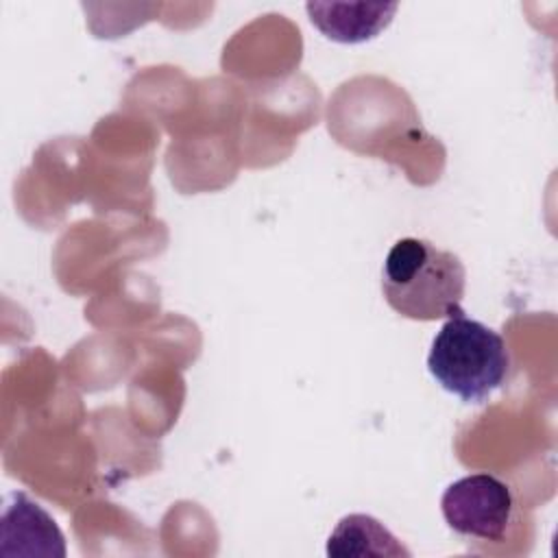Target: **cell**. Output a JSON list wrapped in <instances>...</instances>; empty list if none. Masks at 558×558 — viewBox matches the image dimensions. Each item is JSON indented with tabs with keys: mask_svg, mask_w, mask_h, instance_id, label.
<instances>
[{
	"mask_svg": "<svg viewBox=\"0 0 558 558\" xmlns=\"http://www.w3.org/2000/svg\"><path fill=\"white\" fill-rule=\"evenodd\" d=\"M466 270L462 259L421 238L392 244L381 268L388 305L412 320H438L462 314Z\"/></svg>",
	"mask_w": 558,
	"mask_h": 558,
	"instance_id": "cell-1",
	"label": "cell"
},
{
	"mask_svg": "<svg viewBox=\"0 0 558 558\" xmlns=\"http://www.w3.org/2000/svg\"><path fill=\"white\" fill-rule=\"evenodd\" d=\"M440 510L456 534L477 541H501L512 523L514 499L510 486L499 477L473 473L445 488Z\"/></svg>",
	"mask_w": 558,
	"mask_h": 558,
	"instance_id": "cell-3",
	"label": "cell"
},
{
	"mask_svg": "<svg viewBox=\"0 0 558 558\" xmlns=\"http://www.w3.org/2000/svg\"><path fill=\"white\" fill-rule=\"evenodd\" d=\"M2 541H22L17 554L65 556L63 534L54 519L24 493L11 495L4 508Z\"/></svg>",
	"mask_w": 558,
	"mask_h": 558,
	"instance_id": "cell-5",
	"label": "cell"
},
{
	"mask_svg": "<svg viewBox=\"0 0 558 558\" xmlns=\"http://www.w3.org/2000/svg\"><path fill=\"white\" fill-rule=\"evenodd\" d=\"M327 556L333 558H364V556H403L410 551L399 538L375 517L347 514L338 521L327 538Z\"/></svg>",
	"mask_w": 558,
	"mask_h": 558,
	"instance_id": "cell-6",
	"label": "cell"
},
{
	"mask_svg": "<svg viewBox=\"0 0 558 558\" xmlns=\"http://www.w3.org/2000/svg\"><path fill=\"white\" fill-rule=\"evenodd\" d=\"M427 368L447 392L469 403H482L504 386L510 355L495 329L462 312L451 316L432 340Z\"/></svg>",
	"mask_w": 558,
	"mask_h": 558,
	"instance_id": "cell-2",
	"label": "cell"
},
{
	"mask_svg": "<svg viewBox=\"0 0 558 558\" xmlns=\"http://www.w3.org/2000/svg\"><path fill=\"white\" fill-rule=\"evenodd\" d=\"M310 22L329 39L340 44H360L377 37L390 22L397 2L390 4H347V2H307Z\"/></svg>",
	"mask_w": 558,
	"mask_h": 558,
	"instance_id": "cell-4",
	"label": "cell"
}]
</instances>
